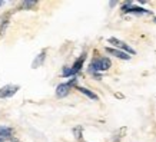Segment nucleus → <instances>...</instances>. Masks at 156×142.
Segmentation results:
<instances>
[{
	"instance_id": "obj_1",
	"label": "nucleus",
	"mask_w": 156,
	"mask_h": 142,
	"mask_svg": "<svg viewBox=\"0 0 156 142\" xmlns=\"http://www.w3.org/2000/svg\"><path fill=\"white\" fill-rule=\"evenodd\" d=\"M112 66V62L109 57H98L90 63V72L93 75H98V72H105Z\"/></svg>"
},
{
	"instance_id": "obj_2",
	"label": "nucleus",
	"mask_w": 156,
	"mask_h": 142,
	"mask_svg": "<svg viewBox=\"0 0 156 142\" xmlns=\"http://www.w3.org/2000/svg\"><path fill=\"white\" fill-rule=\"evenodd\" d=\"M122 10L125 13H135V14H152L151 10H145L142 7H132V2L125 3V6L122 7Z\"/></svg>"
},
{
	"instance_id": "obj_3",
	"label": "nucleus",
	"mask_w": 156,
	"mask_h": 142,
	"mask_svg": "<svg viewBox=\"0 0 156 142\" xmlns=\"http://www.w3.org/2000/svg\"><path fill=\"white\" fill-rule=\"evenodd\" d=\"M17 90H19V86L17 85H6L0 89V98H2V99L10 98V96H13Z\"/></svg>"
},
{
	"instance_id": "obj_4",
	"label": "nucleus",
	"mask_w": 156,
	"mask_h": 142,
	"mask_svg": "<svg viewBox=\"0 0 156 142\" xmlns=\"http://www.w3.org/2000/svg\"><path fill=\"white\" fill-rule=\"evenodd\" d=\"M109 42H110V43H113L115 46L119 47V49H122L123 52L130 53V55H135V53H136V52H135V50L132 49V47L128 46V45H126L125 42H122V40H118V39H115V38H110V39H109Z\"/></svg>"
},
{
	"instance_id": "obj_5",
	"label": "nucleus",
	"mask_w": 156,
	"mask_h": 142,
	"mask_svg": "<svg viewBox=\"0 0 156 142\" xmlns=\"http://www.w3.org/2000/svg\"><path fill=\"white\" fill-rule=\"evenodd\" d=\"M106 52L110 53V55H113V56L119 57V59H122V60H129L130 56H129L126 52H123V50H119V49H112V47H106Z\"/></svg>"
},
{
	"instance_id": "obj_6",
	"label": "nucleus",
	"mask_w": 156,
	"mask_h": 142,
	"mask_svg": "<svg viewBox=\"0 0 156 142\" xmlns=\"http://www.w3.org/2000/svg\"><path fill=\"white\" fill-rule=\"evenodd\" d=\"M70 93V86L67 83H60V85L56 88V96L57 98H65Z\"/></svg>"
},
{
	"instance_id": "obj_7",
	"label": "nucleus",
	"mask_w": 156,
	"mask_h": 142,
	"mask_svg": "<svg viewBox=\"0 0 156 142\" xmlns=\"http://www.w3.org/2000/svg\"><path fill=\"white\" fill-rule=\"evenodd\" d=\"M7 26H9V13L3 14V16L0 17V36H3V35H5Z\"/></svg>"
},
{
	"instance_id": "obj_8",
	"label": "nucleus",
	"mask_w": 156,
	"mask_h": 142,
	"mask_svg": "<svg viewBox=\"0 0 156 142\" xmlns=\"http://www.w3.org/2000/svg\"><path fill=\"white\" fill-rule=\"evenodd\" d=\"M83 60H85V55H82L75 62V65L72 66V72H73V75H76L77 72L80 71V67H82V65H83Z\"/></svg>"
},
{
	"instance_id": "obj_9",
	"label": "nucleus",
	"mask_w": 156,
	"mask_h": 142,
	"mask_svg": "<svg viewBox=\"0 0 156 142\" xmlns=\"http://www.w3.org/2000/svg\"><path fill=\"white\" fill-rule=\"evenodd\" d=\"M44 55H46V52H44V50H43L42 53H40V55H39L37 57H36V59H34L33 60V63H32V67H33V69H36V67H39L40 66V65H42L43 62H44Z\"/></svg>"
},
{
	"instance_id": "obj_10",
	"label": "nucleus",
	"mask_w": 156,
	"mask_h": 142,
	"mask_svg": "<svg viewBox=\"0 0 156 142\" xmlns=\"http://www.w3.org/2000/svg\"><path fill=\"white\" fill-rule=\"evenodd\" d=\"M13 133V129L12 128H7V126H0V138H10Z\"/></svg>"
},
{
	"instance_id": "obj_11",
	"label": "nucleus",
	"mask_w": 156,
	"mask_h": 142,
	"mask_svg": "<svg viewBox=\"0 0 156 142\" xmlns=\"http://www.w3.org/2000/svg\"><path fill=\"white\" fill-rule=\"evenodd\" d=\"M77 89L80 90L83 95H86L87 98H90V99H95V100H98V95L96 93H93V92H90L89 89H86V88H77Z\"/></svg>"
},
{
	"instance_id": "obj_12",
	"label": "nucleus",
	"mask_w": 156,
	"mask_h": 142,
	"mask_svg": "<svg viewBox=\"0 0 156 142\" xmlns=\"http://www.w3.org/2000/svg\"><path fill=\"white\" fill-rule=\"evenodd\" d=\"M73 72H72V67H63V76H72Z\"/></svg>"
},
{
	"instance_id": "obj_13",
	"label": "nucleus",
	"mask_w": 156,
	"mask_h": 142,
	"mask_svg": "<svg viewBox=\"0 0 156 142\" xmlns=\"http://www.w3.org/2000/svg\"><path fill=\"white\" fill-rule=\"evenodd\" d=\"M36 6V2H23V7H33Z\"/></svg>"
},
{
	"instance_id": "obj_14",
	"label": "nucleus",
	"mask_w": 156,
	"mask_h": 142,
	"mask_svg": "<svg viewBox=\"0 0 156 142\" xmlns=\"http://www.w3.org/2000/svg\"><path fill=\"white\" fill-rule=\"evenodd\" d=\"M76 83H77V79H75V78H73V79H72V81L69 82L67 85H69V86H73V85H76Z\"/></svg>"
},
{
	"instance_id": "obj_15",
	"label": "nucleus",
	"mask_w": 156,
	"mask_h": 142,
	"mask_svg": "<svg viewBox=\"0 0 156 142\" xmlns=\"http://www.w3.org/2000/svg\"><path fill=\"white\" fill-rule=\"evenodd\" d=\"M75 133H76V138H80V128H76Z\"/></svg>"
},
{
	"instance_id": "obj_16",
	"label": "nucleus",
	"mask_w": 156,
	"mask_h": 142,
	"mask_svg": "<svg viewBox=\"0 0 156 142\" xmlns=\"http://www.w3.org/2000/svg\"><path fill=\"white\" fill-rule=\"evenodd\" d=\"M5 5V2H0V6H3Z\"/></svg>"
},
{
	"instance_id": "obj_17",
	"label": "nucleus",
	"mask_w": 156,
	"mask_h": 142,
	"mask_svg": "<svg viewBox=\"0 0 156 142\" xmlns=\"http://www.w3.org/2000/svg\"><path fill=\"white\" fill-rule=\"evenodd\" d=\"M0 142H5V141H3V139H2V138H0Z\"/></svg>"
},
{
	"instance_id": "obj_18",
	"label": "nucleus",
	"mask_w": 156,
	"mask_h": 142,
	"mask_svg": "<svg viewBox=\"0 0 156 142\" xmlns=\"http://www.w3.org/2000/svg\"><path fill=\"white\" fill-rule=\"evenodd\" d=\"M153 20H155V23H156V17H155V19H153Z\"/></svg>"
}]
</instances>
